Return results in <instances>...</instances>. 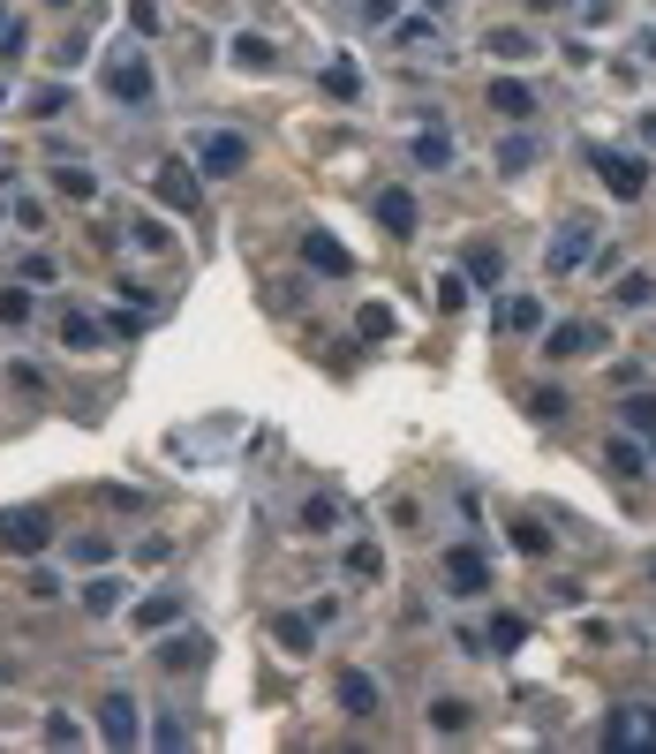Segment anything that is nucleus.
I'll use <instances>...</instances> for the list:
<instances>
[{
    "label": "nucleus",
    "instance_id": "f257e3e1",
    "mask_svg": "<svg viewBox=\"0 0 656 754\" xmlns=\"http://www.w3.org/2000/svg\"><path fill=\"white\" fill-rule=\"evenodd\" d=\"M106 99L129 106V114H144V106H152V61H144V53H114V61H106Z\"/></svg>",
    "mask_w": 656,
    "mask_h": 754
},
{
    "label": "nucleus",
    "instance_id": "f03ea898",
    "mask_svg": "<svg viewBox=\"0 0 656 754\" xmlns=\"http://www.w3.org/2000/svg\"><path fill=\"white\" fill-rule=\"evenodd\" d=\"M0 551H8V559H38V551H53V521H46L38 506L0 513Z\"/></svg>",
    "mask_w": 656,
    "mask_h": 754
},
{
    "label": "nucleus",
    "instance_id": "7ed1b4c3",
    "mask_svg": "<svg viewBox=\"0 0 656 754\" xmlns=\"http://www.w3.org/2000/svg\"><path fill=\"white\" fill-rule=\"evenodd\" d=\"M137 710H144V702H137L129 687H114V694L99 702V740H106V747H137V740H144V717H137Z\"/></svg>",
    "mask_w": 656,
    "mask_h": 754
},
{
    "label": "nucleus",
    "instance_id": "20e7f679",
    "mask_svg": "<svg viewBox=\"0 0 656 754\" xmlns=\"http://www.w3.org/2000/svg\"><path fill=\"white\" fill-rule=\"evenodd\" d=\"M196 166L219 174V181H234V174L249 166V144H242L234 129H204V137H196Z\"/></svg>",
    "mask_w": 656,
    "mask_h": 754
},
{
    "label": "nucleus",
    "instance_id": "39448f33",
    "mask_svg": "<svg viewBox=\"0 0 656 754\" xmlns=\"http://www.w3.org/2000/svg\"><path fill=\"white\" fill-rule=\"evenodd\" d=\"M446 582H453V597H484V589H491V559H484L476 544H453V551H446Z\"/></svg>",
    "mask_w": 656,
    "mask_h": 754
},
{
    "label": "nucleus",
    "instance_id": "423d86ee",
    "mask_svg": "<svg viewBox=\"0 0 656 754\" xmlns=\"http://www.w3.org/2000/svg\"><path fill=\"white\" fill-rule=\"evenodd\" d=\"M596 166H604V189H612V196H619V204H634V196H642V189H649V166H642V158H634V151H604V158H596Z\"/></svg>",
    "mask_w": 656,
    "mask_h": 754
},
{
    "label": "nucleus",
    "instance_id": "0eeeda50",
    "mask_svg": "<svg viewBox=\"0 0 656 754\" xmlns=\"http://www.w3.org/2000/svg\"><path fill=\"white\" fill-rule=\"evenodd\" d=\"M596 250V219H566L558 227V242H551V272L566 280V272H581V257Z\"/></svg>",
    "mask_w": 656,
    "mask_h": 754
},
{
    "label": "nucleus",
    "instance_id": "6e6552de",
    "mask_svg": "<svg viewBox=\"0 0 656 754\" xmlns=\"http://www.w3.org/2000/svg\"><path fill=\"white\" fill-rule=\"evenodd\" d=\"M303 265H310V272H325V280H355V257L332 242L325 227H310V234H303Z\"/></svg>",
    "mask_w": 656,
    "mask_h": 754
},
{
    "label": "nucleus",
    "instance_id": "1a4fd4ad",
    "mask_svg": "<svg viewBox=\"0 0 656 754\" xmlns=\"http://www.w3.org/2000/svg\"><path fill=\"white\" fill-rule=\"evenodd\" d=\"M152 181H159V196L173 204V212H196V204H204V196H196V174H189V158H159V174H152Z\"/></svg>",
    "mask_w": 656,
    "mask_h": 754
},
{
    "label": "nucleus",
    "instance_id": "9d476101",
    "mask_svg": "<svg viewBox=\"0 0 656 754\" xmlns=\"http://www.w3.org/2000/svg\"><path fill=\"white\" fill-rule=\"evenodd\" d=\"M604 740L612 747H656V710H612Z\"/></svg>",
    "mask_w": 656,
    "mask_h": 754
},
{
    "label": "nucleus",
    "instance_id": "9b49d317",
    "mask_svg": "<svg viewBox=\"0 0 656 754\" xmlns=\"http://www.w3.org/2000/svg\"><path fill=\"white\" fill-rule=\"evenodd\" d=\"M589 347H604V324H589V317H574V324H551V347L543 355H589Z\"/></svg>",
    "mask_w": 656,
    "mask_h": 754
},
{
    "label": "nucleus",
    "instance_id": "f8f14e48",
    "mask_svg": "<svg viewBox=\"0 0 656 754\" xmlns=\"http://www.w3.org/2000/svg\"><path fill=\"white\" fill-rule=\"evenodd\" d=\"M498 332H543V295H505V309H498Z\"/></svg>",
    "mask_w": 656,
    "mask_h": 754
},
{
    "label": "nucleus",
    "instance_id": "ddd939ff",
    "mask_svg": "<svg viewBox=\"0 0 656 754\" xmlns=\"http://www.w3.org/2000/svg\"><path fill=\"white\" fill-rule=\"evenodd\" d=\"M377 227L385 234H415V196L408 189H377Z\"/></svg>",
    "mask_w": 656,
    "mask_h": 754
},
{
    "label": "nucleus",
    "instance_id": "4468645a",
    "mask_svg": "<svg viewBox=\"0 0 656 754\" xmlns=\"http://www.w3.org/2000/svg\"><path fill=\"white\" fill-rule=\"evenodd\" d=\"M484 46H491L498 61H536V46H543V38H536V30H520V23H498Z\"/></svg>",
    "mask_w": 656,
    "mask_h": 754
},
{
    "label": "nucleus",
    "instance_id": "2eb2a0df",
    "mask_svg": "<svg viewBox=\"0 0 656 754\" xmlns=\"http://www.w3.org/2000/svg\"><path fill=\"white\" fill-rule=\"evenodd\" d=\"M339 702H347V717H377V679L370 672H339Z\"/></svg>",
    "mask_w": 656,
    "mask_h": 754
},
{
    "label": "nucleus",
    "instance_id": "dca6fc26",
    "mask_svg": "<svg viewBox=\"0 0 656 754\" xmlns=\"http://www.w3.org/2000/svg\"><path fill=\"white\" fill-rule=\"evenodd\" d=\"M468 725H476V710H468V702H453V694H438V702H430V732H438V740H461Z\"/></svg>",
    "mask_w": 656,
    "mask_h": 754
},
{
    "label": "nucleus",
    "instance_id": "f3484780",
    "mask_svg": "<svg viewBox=\"0 0 656 754\" xmlns=\"http://www.w3.org/2000/svg\"><path fill=\"white\" fill-rule=\"evenodd\" d=\"M491 106L505 114V122H528V114H536V91H528V84H513V76H498V84H491Z\"/></svg>",
    "mask_w": 656,
    "mask_h": 754
},
{
    "label": "nucleus",
    "instance_id": "a211bd4d",
    "mask_svg": "<svg viewBox=\"0 0 656 754\" xmlns=\"http://www.w3.org/2000/svg\"><path fill=\"white\" fill-rule=\"evenodd\" d=\"M204 656H211V641H204V634H181V641H166V649H159L166 672H196Z\"/></svg>",
    "mask_w": 656,
    "mask_h": 754
},
{
    "label": "nucleus",
    "instance_id": "6ab92c4d",
    "mask_svg": "<svg viewBox=\"0 0 656 754\" xmlns=\"http://www.w3.org/2000/svg\"><path fill=\"white\" fill-rule=\"evenodd\" d=\"M339 528V498L318 490V498H303V536H332Z\"/></svg>",
    "mask_w": 656,
    "mask_h": 754
},
{
    "label": "nucleus",
    "instance_id": "aec40b11",
    "mask_svg": "<svg viewBox=\"0 0 656 754\" xmlns=\"http://www.w3.org/2000/svg\"><path fill=\"white\" fill-rule=\"evenodd\" d=\"M61 340H68V347H83V355H91V347H106L99 317H83V309H68V317H61Z\"/></svg>",
    "mask_w": 656,
    "mask_h": 754
},
{
    "label": "nucleus",
    "instance_id": "412c9836",
    "mask_svg": "<svg viewBox=\"0 0 656 754\" xmlns=\"http://www.w3.org/2000/svg\"><path fill=\"white\" fill-rule=\"evenodd\" d=\"M498 272H505L498 242H476V250H468V280H476V287H498Z\"/></svg>",
    "mask_w": 656,
    "mask_h": 754
},
{
    "label": "nucleus",
    "instance_id": "4be33fe9",
    "mask_svg": "<svg viewBox=\"0 0 656 754\" xmlns=\"http://www.w3.org/2000/svg\"><path fill=\"white\" fill-rule=\"evenodd\" d=\"M619 416H627V431L656 438V393H627V400H619Z\"/></svg>",
    "mask_w": 656,
    "mask_h": 754
},
{
    "label": "nucleus",
    "instance_id": "5701e85b",
    "mask_svg": "<svg viewBox=\"0 0 656 754\" xmlns=\"http://www.w3.org/2000/svg\"><path fill=\"white\" fill-rule=\"evenodd\" d=\"M604 460H612V475H642V468H649V452L634 446V438H612V446H604Z\"/></svg>",
    "mask_w": 656,
    "mask_h": 754
},
{
    "label": "nucleus",
    "instance_id": "b1692460",
    "mask_svg": "<svg viewBox=\"0 0 656 754\" xmlns=\"http://www.w3.org/2000/svg\"><path fill=\"white\" fill-rule=\"evenodd\" d=\"M393 46H408V53H415V46H438V23H430V15H400Z\"/></svg>",
    "mask_w": 656,
    "mask_h": 754
},
{
    "label": "nucleus",
    "instance_id": "393cba45",
    "mask_svg": "<svg viewBox=\"0 0 656 754\" xmlns=\"http://www.w3.org/2000/svg\"><path fill=\"white\" fill-rule=\"evenodd\" d=\"M377 574H385V551L377 544H355L347 551V582H377Z\"/></svg>",
    "mask_w": 656,
    "mask_h": 754
},
{
    "label": "nucleus",
    "instance_id": "a878e982",
    "mask_svg": "<svg viewBox=\"0 0 656 754\" xmlns=\"http://www.w3.org/2000/svg\"><path fill=\"white\" fill-rule=\"evenodd\" d=\"M272 641H280L287 656H310V618H295V611H287V618L272 626Z\"/></svg>",
    "mask_w": 656,
    "mask_h": 754
},
{
    "label": "nucleus",
    "instance_id": "bb28decb",
    "mask_svg": "<svg viewBox=\"0 0 656 754\" xmlns=\"http://www.w3.org/2000/svg\"><path fill=\"white\" fill-rule=\"evenodd\" d=\"M234 61H242V68H272V38L242 30V38H234Z\"/></svg>",
    "mask_w": 656,
    "mask_h": 754
},
{
    "label": "nucleus",
    "instance_id": "cd10ccee",
    "mask_svg": "<svg viewBox=\"0 0 656 754\" xmlns=\"http://www.w3.org/2000/svg\"><path fill=\"white\" fill-rule=\"evenodd\" d=\"M23 114H38V122H46V114H68V84H38Z\"/></svg>",
    "mask_w": 656,
    "mask_h": 754
},
{
    "label": "nucleus",
    "instance_id": "c85d7f7f",
    "mask_svg": "<svg viewBox=\"0 0 656 754\" xmlns=\"http://www.w3.org/2000/svg\"><path fill=\"white\" fill-rule=\"evenodd\" d=\"M53 189H61V196H76V204H83V196H99V181H91L83 166H53Z\"/></svg>",
    "mask_w": 656,
    "mask_h": 754
},
{
    "label": "nucleus",
    "instance_id": "c756f323",
    "mask_svg": "<svg viewBox=\"0 0 656 754\" xmlns=\"http://www.w3.org/2000/svg\"><path fill=\"white\" fill-rule=\"evenodd\" d=\"M619 302H627V309H649L656 302V272H627V280H619Z\"/></svg>",
    "mask_w": 656,
    "mask_h": 754
},
{
    "label": "nucleus",
    "instance_id": "7c9ffc66",
    "mask_svg": "<svg viewBox=\"0 0 656 754\" xmlns=\"http://www.w3.org/2000/svg\"><path fill=\"white\" fill-rule=\"evenodd\" d=\"M446 158H453L446 129H423V137H415V166H446Z\"/></svg>",
    "mask_w": 656,
    "mask_h": 754
},
{
    "label": "nucleus",
    "instance_id": "2f4dec72",
    "mask_svg": "<svg viewBox=\"0 0 656 754\" xmlns=\"http://www.w3.org/2000/svg\"><path fill=\"white\" fill-rule=\"evenodd\" d=\"M498 166H505V174H528V166H536V144H528V137H505V144H498Z\"/></svg>",
    "mask_w": 656,
    "mask_h": 754
},
{
    "label": "nucleus",
    "instance_id": "473e14b6",
    "mask_svg": "<svg viewBox=\"0 0 656 754\" xmlns=\"http://www.w3.org/2000/svg\"><path fill=\"white\" fill-rule=\"evenodd\" d=\"M528 416H536V423H558V416H566V393H558V385L528 393Z\"/></svg>",
    "mask_w": 656,
    "mask_h": 754
},
{
    "label": "nucleus",
    "instance_id": "72a5a7b5",
    "mask_svg": "<svg viewBox=\"0 0 656 754\" xmlns=\"http://www.w3.org/2000/svg\"><path fill=\"white\" fill-rule=\"evenodd\" d=\"M513 544H520L528 559H543V551H551V528H543V521H513Z\"/></svg>",
    "mask_w": 656,
    "mask_h": 754
},
{
    "label": "nucleus",
    "instance_id": "f704fd0d",
    "mask_svg": "<svg viewBox=\"0 0 656 754\" xmlns=\"http://www.w3.org/2000/svg\"><path fill=\"white\" fill-rule=\"evenodd\" d=\"M325 91H332V99H362V76H355L347 61H332V68H325Z\"/></svg>",
    "mask_w": 656,
    "mask_h": 754
},
{
    "label": "nucleus",
    "instance_id": "c9c22d12",
    "mask_svg": "<svg viewBox=\"0 0 656 754\" xmlns=\"http://www.w3.org/2000/svg\"><path fill=\"white\" fill-rule=\"evenodd\" d=\"M83 603H91V611H121V582H106V574L83 582Z\"/></svg>",
    "mask_w": 656,
    "mask_h": 754
},
{
    "label": "nucleus",
    "instance_id": "e433bc0d",
    "mask_svg": "<svg viewBox=\"0 0 656 754\" xmlns=\"http://www.w3.org/2000/svg\"><path fill=\"white\" fill-rule=\"evenodd\" d=\"M173 611H181V603H173V597H144V603H137V626H166Z\"/></svg>",
    "mask_w": 656,
    "mask_h": 754
},
{
    "label": "nucleus",
    "instance_id": "4c0bfd02",
    "mask_svg": "<svg viewBox=\"0 0 656 754\" xmlns=\"http://www.w3.org/2000/svg\"><path fill=\"white\" fill-rule=\"evenodd\" d=\"M520 634H528V626H520L513 611H498V618H491V641H498V649H520Z\"/></svg>",
    "mask_w": 656,
    "mask_h": 754
},
{
    "label": "nucleus",
    "instance_id": "58836bf2",
    "mask_svg": "<svg viewBox=\"0 0 656 754\" xmlns=\"http://www.w3.org/2000/svg\"><path fill=\"white\" fill-rule=\"evenodd\" d=\"M30 317V295L23 287H0V324H23Z\"/></svg>",
    "mask_w": 656,
    "mask_h": 754
},
{
    "label": "nucleus",
    "instance_id": "ea45409f",
    "mask_svg": "<svg viewBox=\"0 0 656 754\" xmlns=\"http://www.w3.org/2000/svg\"><path fill=\"white\" fill-rule=\"evenodd\" d=\"M129 227H137V250H166V227H159V219H129Z\"/></svg>",
    "mask_w": 656,
    "mask_h": 754
},
{
    "label": "nucleus",
    "instance_id": "a19ab883",
    "mask_svg": "<svg viewBox=\"0 0 656 754\" xmlns=\"http://www.w3.org/2000/svg\"><path fill=\"white\" fill-rule=\"evenodd\" d=\"M46 740H53V747H76V740H83V732H76V725H68V717H46Z\"/></svg>",
    "mask_w": 656,
    "mask_h": 754
},
{
    "label": "nucleus",
    "instance_id": "79ce46f5",
    "mask_svg": "<svg viewBox=\"0 0 656 754\" xmlns=\"http://www.w3.org/2000/svg\"><path fill=\"white\" fill-rule=\"evenodd\" d=\"M362 15H370V23H393V15H400V0H362Z\"/></svg>",
    "mask_w": 656,
    "mask_h": 754
},
{
    "label": "nucleus",
    "instance_id": "37998d69",
    "mask_svg": "<svg viewBox=\"0 0 656 754\" xmlns=\"http://www.w3.org/2000/svg\"><path fill=\"white\" fill-rule=\"evenodd\" d=\"M528 8H566V0H528Z\"/></svg>",
    "mask_w": 656,
    "mask_h": 754
},
{
    "label": "nucleus",
    "instance_id": "c03bdc74",
    "mask_svg": "<svg viewBox=\"0 0 656 754\" xmlns=\"http://www.w3.org/2000/svg\"><path fill=\"white\" fill-rule=\"evenodd\" d=\"M8 23H15V15H8V8H0V38H8Z\"/></svg>",
    "mask_w": 656,
    "mask_h": 754
},
{
    "label": "nucleus",
    "instance_id": "a18cd8bd",
    "mask_svg": "<svg viewBox=\"0 0 656 754\" xmlns=\"http://www.w3.org/2000/svg\"><path fill=\"white\" fill-rule=\"evenodd\" d=\"M46 8H76V0H46Z\"/></svg>",
    "mask_w": 656,
    "mask_h": 754
}]
</instances>
